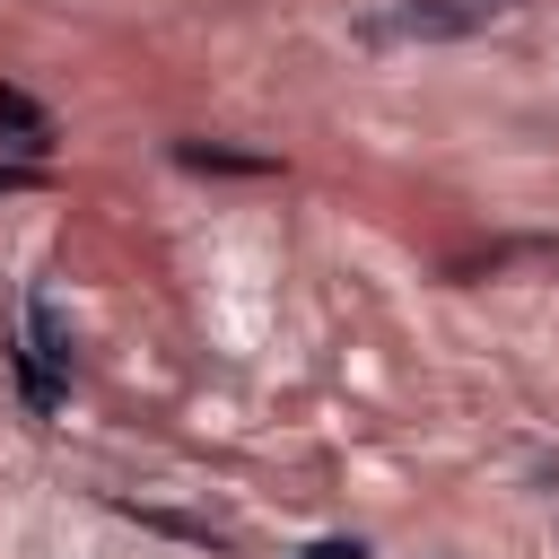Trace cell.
<instances>
[{
	"label": "cell",
	"instance_id": "obj_1",
	"mask_svg": "<svg viewBox=\"0 0 559 559\" xmlns=\"http://www.w3.org/2000/svg\"><path fill=\"white\" fill-rule=\"evenodd\" d=\"M507 9L515 0H393V9L367 17V44H437V35H472Z\"/></svg>",
	"mask_w": 559,
	"mask_h": 559
},
{
	"label": "cell",
	"instance_id": "obj_2",
	"mask_svg": "<svg viewBox=\"0 0 559 559\" xmlns=\"http://www.w3.org/2000/svg\"><path fill=\"white\" fill-rule=\"evenodd\" d=\"M0 140H9L17 157H35V166H44L61 131H52V114H44V105H35L26 87H9V79H0Z\"/></svg>",
	"mask_w": 559,
	"mask_h": 559
},
{
	"label": "cell",
	"instance_id": "obj_3",
	"mask_svg": "<svg viewBox=\"0 0 559 559\" xmlns=\"http://www.w3.org/2000/svg\"><path fill=\"white\" fill-rule=\"evenodd\" d=\"M175 166H192V175H280V157H262V148H210V140H175Z\"/></svg>",
	"mask_w": 559,
	"mask_h": 559
},
{
	"label": "cell",
	"instance_id": "obj_4",
	"mask_svg": "<svg viewBox=\"0 0 559 559\" xmlns=\"http://www.w3.org/2000/svg\"><path fill=\"white\" fill-rule=\"evenodd\" d=\"M297 559H367V542H358V533H332V542H306Z\"/></svg>",
	"mask_w": 559,
	"mask_h": 559
},
{
	"label": "cell",
	"instance_id": "obj_5",
	"mask_svg": "<svg viewBox=\"0 0 559 559\" xmlns=\"http://www.w3.org/2000/svg\"><path fill=\"white\" fill-rule=\"evenodd\" d=\"M35 183H44L35 157H0V192H35Z\"/></svg>",
	"mask_w": 559,
	"mask_h": 559
}]
</instances>
